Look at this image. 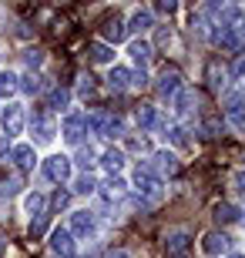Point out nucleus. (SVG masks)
I'll use <instances>...</instances> for the list:
<instances>
[{"instance_id": "obj_1", "label": "nucleus", "mask_w": 245, "mask_h": 258, "mask_svg": "<svg viewBox=\"0 0 245 258\" xmlns=\"http://www.w3.org/2000/svg\"><path fill=\"white\" fill-rule=\"evenodd\" d=\"M134 188H138V195H144L148 201L161 198V181L151 174L148 164H138V168H134Z\"/></svg>"}, {"instance_id": "obj_2", "label": "nucleus", "mask_w": 245, "mask_h": 258, "mask_svg": "<svg viewBox=\"0 0 245 258\" xmlns=\"http://www.w3.org/2000/svg\"><path fill=\"white\" fill-rule=\"evenodd\" d=\"M155 87H158V94L168 101V97H175L181 91V71L178 67H165L158 74V81H155Z\"/></svg>"}, {"instance_id": "obj_3", "label": "nucleus", "mask_w": 245, "mask_h": 258, "mask_svg": "<svg viewBox=\"0 0 245 258\" xmlns=\"http://www.w3.org/2000/svg\"><path fill=\"white\" fill-rule=\"evenodd\" d=\"M148 168H151V174L161 181L165 174H178V158H175L171 151H155L151 161H148Z\"/></svg>"}, {"instance_id": "obj_4", "label": "nucleus", "mask_w": 245, "mask_h": 258, "mask_svg": "<svg viewBox=\"0 0 245 258\" xmlns=\"http://www.w3.org/2000/svg\"><path fill=\"white\" fill-rule=\"evenodd\" d=\"M51 255L54 258H74V235L67 228L51 231Z\"/></svg>"}, {"instance_id": "obj_5", "label": "nucleus", "mask_w": 245, "mask_h": 258, "mask_svg": "<svg viewBox=\"0 0 245 258\" xmlns=\"http://www.w3.org/2000/svg\"><path fill=\"white\" fill-rule=\"evenodd\" d=\"M44 174H47L51 181L64 184L67 178H71V158H64V154H51L47 161H44Z\"/></svg>"}, {"instance_id": "obj_6", "label": "nucleus", "mask_w": 245, "mask_h": 258, "mask_svg": "<svg viewBox=\"0 0 245 258\" xmlns=\"http://www.w3.org/2000/svg\"><path fill=\"white\" fill-rule=\"evenodd\" d=\"M30 127H34V134H37V144H47L51 138H54V117L47 114V111H34V117H30Z\"/></svg>"}, {"instance_id": "obj_7", "label": "nucleus", "mask_w": 245, "mask_h": 258, "mask_svg": "<svg viewBox=\"0 0 245 258\" xmlns=\"http://www.w3.org/2000/svg\"><path fill=\"white\" fill-rule=\"evenodd\" d=\"M0 121H4V134H7V138L20 134L24 131V107L20 104H7V111L0 114Z\"/></svg>"}, {"instance_id": "obj_8", "label": "nucleus", "mask_w": 245, "mask_h": 258, "mask_svg": "<svg viewBox=\"0 0 245 258\" xmlns=\"http://www.w3.org/2000/svg\"><path fill=\"white\" fill-rule=\"evenodd\" d=\"M225 114H228V121L235 124V131H245V94H228Z\"/></svg>"}, {"instance_id": "obj_9", "label": "nucleus", "mask_w": 245, "mask_h": 258, "mask_svg": "<svg viewBox=\"0 0 245 258\" xmlns=\"http://www.w3.org/2000/svg\"><path fill=\"white\" fill-rule=\"evenodd\" d=\"M228 245H232V238H228L225 231H208L205 238H202V251L205 255H222V251H228Z\"/></svg>"}, {"instance_id": "obj_10", "label": "nucleus", "mask_w": 245, "mask_h": 258, "mask_svg": "<svg viewBox=\"0 0 245 258\" xmlns=\"http://www.w3.org/2000/svg\"><path fill=\"white\" fill-rule=\"evenodd\" d=\"M71 235H77V238L94 235V215L91 211H74L71 215Z\"/></svg>"}, {"instance_id": "obj_11", "label": "nucleus", "mask_w": 245, "mask_h": 258, "mask_svg": "<svg viewBox=\"0 0 245 258\" xmlns=\"http://www.w3.org/2000/svg\"><path fill=\"white\" fill-rule=\"evenodd\" d=\"M101 34H104V40H111V44H121L124 37H128V27H124V20L114 14V17H108L101 24Z\"/></svg>"}, {"instance_id": "obj_12", "label": "nucleus", "mask_w": 245, "mask_h": 258, "mask_svg": "<svg viewBox=\"0 0 245 258\" xmlns=\"http://www.w3.org/2000/svg\"><path fill=\"white\" fill-rule=\"evenodd\" d=\"M64 141L67 144H81V138H84V114H71L64 117Z\"/></svg>"}, {"instance_id": "obj_13", "label": "nucleus", "mask_w": 245, "mask_h": 258, "mask_svg": "<svg viewBox=\"0 0 245 258\" xmlns=\"http://www.w3.org/2000/svg\"><path fill=\"white\" fill-rule=\"evenodd\" d=\"M215 44H222L225 50H238V47H242L238 27H218V24H215Z\"/></svg>"}, {"instance_id": "obj_14", "label": "nucleus", "mask_w": 245, "mask_h": 258, "mask_svg": "<svg viewBox=\"0 0 245 258\" xmlns=\"http://www.w3.org/2000/svg\"><path fill=\"white\" fill-rule=\"evenodd\" d=\"M14 161H17L20 171H30V168H34V161H37V154H34V148H30V144H17V148H14Z\"/></svg>"}, {"instance_id": "obj_15", "label": "nucleus", "mask_w": 245, "mask_h": 258, "mask_svg": "<svg viewBox=\"0 0 245 258\" xmlns=\"http://www.w3.org/2000/svg\"><path fill=\"white\" fill-rule=\"evenodd\" d=\"M208 84H212V91H225V84H228V71L218 60L208 64Z\"/></svg>"}, {"instance_id": "obj_16", "label": "nucleus", "mask_w": 245, "mask_h": 258, "mask_svg": "<svg viewBox=\"0 0 245 258\" xmlns=\"http://www.w3.org/2000/svg\"><path fill=\"white\" fill-rule=\"evenodd\" d=\"M108 87H111V91H124V87H131V71H128V67H111V74H108Z\"/></svg>"}, {"instance_id": "obj_17", "label": "nucleus", "mask_w": 245, "mask_h": 258, "mask_svg": "<svg viewBox=\"0 0 245 258\" xmlns=\"http://www.w3.org/2000/svg\"><path fill=\"white\" fill-rule=\"evenodd\" d=\"M124 188H128V184L121 181V178H108V181H104V188H101V195H104V201H121L124 198Z\"/></svg>"}, {"instance_id": "obj_18", "label": "nucleus", "mask_w": 245, "mask_h": 258, "mask_svg": "<svg viewBox=\"0 0 245 258\" xmlns=\"http://www.w3.org/2000/svg\"><path fill=\"white\" fill-rule=\"evenodd\" d=\"M87 57L94 60V64H111L114 60V47L111 44H91V47H87Z\"/></svg>"}, {"instance_id": "obj_19", "label": "nucleus", "mask_w": 245, "mask_h": 258, "mask_svg": "<svg viewBox=\"0 0 245 258\" xmlns=\"http://www.w3.org/2000/svg\"><path fill=\"white\" fill-rule=\"evenodd\" d=\"M165 248H168V255H185V251H188V235H185V231H171L168 241H165Z\"/></svg>"}, {"instance_id": "obj_20", "label": "nucleus", "mask_w": 245, "mask_h": 258, "mask_svg": "<svg viewBox=\"0 0 245 258\" xmlns=\"http://www.w3.org/2000/svg\"><path fill=\"white\" fill-rule=\"evenodd\" d=\"M191 107H195V91L181 87L178 94H175V111H178V114L185 117V114H191Z\"/></svg>"}, {"instance_id": "obj_21", "label": "nucleus", "mask_w": 245, "mask_h": 258, "mask_svg": "<svg viewBox=\"0 0 245 258\" xmlns=\"http://www.w3.org/2000/svg\"><path fill=\"white\" fill-rule=\"evenodd\" d=\"M17 84H20V77L14 71H0V97H10L17 91Z\"/></svg>"}, {"instance_id": "obj_22", "label": "nucleus", "mask_w": 245, "mask_h": 258, "mask_svg": "<svg viewBox=\"0 0 245 258\" xmlns=\"http://www.w3.org/2000/svg\"><path fill=\"white\" fill-rule=\"evenodd\" d=\"M40 87H44V77L40 74H27V77H20L17 91H24V94H40Z\"/></svg>"}, {"instance_id": "obj_23", "label": "nucleus", "mask_w": 245, "mask_h": 258, "mask_svg": "<svg viewBox=\"0 0 245 258\" xmlns=\"http://www.w3.org/2000/svg\"><path fill=\"white\" fill-rule=\"evenodd\" d=\"M238 218V208L235 205H228V201H222V205H215V221L218 225H228V221Z\"/></svg>"}, {"instance_id": "obj_24", "label": "nucleus", "mask_w": 245, "mask_h": 258, "mask_svg": "<svg viewBox=\"0 0 245 258\" xmlns=\"http://www.w3.org/2000/svg\"><path fill=\"white\" fill-rule=\"evenodd\" d=\"M101 164H104V168H108V171H118V168H121V164H124V151H118V148H111V151H104L101 154Z\"/></svg>"}, {"instance_id": "obj_25", "label": "nucleus", "mask_w": 245, "mask_h": 258, "mask_svg": "<svg viewBox=\"0 0 245 258\" xmlns=\"http://www.w3.org/2000/svg\"><path fill=\"white\" fill-rule=\"evenodd\" d=\"M138 124H141L144 131L155 127V124H158V111H155L151 104H141V107H138Z\"/></svg>"}, {"instance_id": "obj_26", "label": "nucleus", "mask_w": 245, "mask_h": 258, "mask_svg": "<svg viewBox=\"0 0 245 258\" xmlns=\"http://www.w3.org/2000/svg\"><path fill=\"white\" fill-rule=\"evenodd\" d=\"M128 54H131V57L138 60V64H141V71H144V64H148V60H151V47H148V44H144V40H134V44H131V50H128Z\"/></svg>"}, {"instance_id": "obj_27", "label": "nucleus", "mask_w": 245, "mask_h": 258, "mask_svg": "<svg viewBox=\"0 0 245 258\" xmlns=\"http://www.w3.org/2000/svg\"><path fill=\"white\" fill-rule=\"evenodd\" d=\"M74 191H77V195H94V191H97V181L91 178V174H81V178L74 181Z\"/></svg>"}, {"instance_id": "obj_28", "label": "nucleus", "mask_w": 245, "mask_h": 258, "mask_svg": "<svg viewBox=\"0 0 245 258\" xmlns=\"http://www.w3.org/2000/svg\"><path fill=\"white\" fill-rule=\"evenodd\" d=\"M148 27H151V14H148V10H138V14L131 17V24H128V30H138V34L148 30Z\"/></svg>"}, {"instance_id": "obj_29", "label": "nucleus", "mask_w": 245, "mask_h": 258, "mask_svg": "<svg viewBox=\"0 0 245 258\" xmlns=\"http://www.w3.org/2000/svg\"><path fill=\"white\" fill-rule=\"evenodd\" d=\"M67 101H71V94H67L64 87H54V91H51V107H54V111L67 107Z\"/></svg>"}, {"instance_id": "obj_30", "label": "nucleus", "mask_w": 245, "mask_h": 258, "mask_svg": "<svg viewBox=\"0 0 245 258\" xmlns=\"http://www.w3.org/2000/svg\"><path fill=\"white\" fill-rule=\"evenodd\" d=\"M24 205H27V211L30 215H40V211H44V205H47V198H44V195H27V201H24Z\"/></svg>"}, {"instance_id": "obj_31", "label": "nucleus", "mask_w": 245, "mask_h": 258, "mask_svg": "<svg viewBox=\"0 0 245 258\" xmlns=\"http://www.w3.org/2000/svg\"><path fill=\"white\" fill-rule=\"evenodd\" d=\"M205 134H208V138H218V134H222V117H218V114L205 117Z\"/></svg>"}, {"instance_id": "obj_32", "label": "nucleus", "mask_w": 245, "mask_h": 258, "mask_svg": "<svg viewBox=\"0 0 245 258\" xmlns=\"http://www.w3.org/2000/svg\"><path fill=\"white\" fill-rule=\"evenodd\" d=\"M77 164L84 168V174L91 171V164H94V148H81V151H77Z\"/></svg>"}, {"instance_id": "obj_33", "label": "nucleus", "mask_w": 245, "mask_h": 258, "mask_svg": "<svg viewBox=\"0 0 245 258\" xmlns=\"http://www.w3.org/2000/svg\"><path fill=\"white\" fill-rule=\"evenodd\" d=\"M47 231V215H37V218L30 221V238H40Z\"/></svg>"}, {"instance_id": "obj_34", "label": "nucleus", "mask_w": 245, "mask_h": 258, "mask_svg": "<svg viewBox=\"0 0 245 258\" xmlns=\"http://www.w3.org/2000/svg\"><path fill=\"white\" fill-rule=\"evenodd\" d=\"M67 205H71V195L57 188V191H54V198H51V208H54V211H61V208H67Z\"/></svg>"}, {"instance_id": "obj_35", "label": "nucleus", "mask_w": 245, "mask_h": 258, "mask_svg": "<svg viewBox=\"0 0 245 258\" xmlns=\"http://www.w3.org/2000/svg\"><path fill=\"white\" fill-rule=\"evenodd\" d=\"M24 64H27L30 71L40 67V64H44V50H27V54H24Z\"/></svg>"}, {"instance_id": "obj_36", "label": "nucleus", "mask_w": 245, "mask_h": 258, "mask_svg": "<svg viewBox=\"0 0 245 258\" xmlns=\"http://www.w3.org/2000/svg\"><path fill=\"white\" fill-rule=\"evenodd\" d=\"M20 191V178H7V181H0V198L4 195H17Z\"/></svg>"}, {"instance_id": "obj_37", "label": "nucleus", "mask_w": 245, "mask_h": 258, "mask_svg": "<svg viewBox=\"0 0 245 258\" xmlns=\"http://www.w3.org/2000/svg\"><path fill=\"white\" fill-rule=\"evenodd\" d=\"M155 44H158V47H168V44H171V30H168V27H158V34H155Z\"/></svg>"}, {"instance_id": "obj_38", "label": "nucleus", "mask_w": 245, "mask_h": 258, "mask_svg": "<svg viewBox=\"0 0 245 258\" xmlns=\"http://www.w3.org/2000/svg\"><path fill=\"white\" fill-rule=\"evenodd\" d=\"M235 81H238V84H245V57L238 60V67H235Z\"/></svg>"}, {"instance_id": "obj_39", "label": "nucleus", "mask_w": 245, "mask_h": 258, "mask_svg": "<svg viewBox=\"0 0 245 258\" xmlns=\"http://www.w3.org/2000/svg\"><path fill=\"white\" fill-rule=\"evenodd\" d=\"M94 94V84H91V77H84V84H81V97Z\"/></svg>"}, {"instance_id": "obj_40", "label": "nucleus", "mask_w": 245, "mask_h": 258, "mask_svg": "<svg viewBox=\"0 0 245 258\" xmlns=\"http://www.w3.org/2000/svg\"><path fill=\"white\" fill-rule=\"evenodd\" d=\"M158 10H161V14H175V10H178V7H175L171 0H165V4H158Z\"/></svg>"}, {"instance_id": "obj_41", "label": "nucleus", "mask_w": 245, "mask_h": 258, "mask_svg": "<svg viewBox=\"0 0 245 258\" xmlns=\"http://www.w3.org/2000/svg\"><path fill=\"white\" fill-rule=\"evenodd\" d=\"M235 188L245 195V171H238V174H235Z\"/></svg>"}, {"instance_id": "obj_42", "label": "nucleus", "mask_w": 245, "mask_h": 258, "mask_svg": "<svg viewBox=\"0 0 245 258\" xmlns=\"http://www.w3.org/2000/svg\"><path fill=\"white\" fill-rule=\"evenodd\" d=\"M108 258H131V251H124V248H114Z\"/></svg>"}, {"instance_id": "obj_43", "label": "nucleus", "mask_w": 245, "mask_h": 258, "mask_svg": "<svg viewBox=\"0 0 245 258\" xmlns=\"http://www.w3.org/2000/svg\"><path fill=\"white\" fill-rule=\"evenodd\" d=\"M10 151V144H7V138H0V161H4V154Z\"/></svg>"}, {"instance_id": "obj_44", "label": "nucleus", "mask_w": 245, "mask_h": 258, "mask_svg": "<svg viewBox=\"0 0 245 258\" xmlns=\"http://www.w3.org/2000/svg\"><path fill=\"white\" fill-rule=\"evenodd\" d=\"M238 37H245V24H242V27H238Z\"/></svg>"}, {"instance_id": "obj_45", "label": "nucleus", "mask_w": 245, "mask_h": 258, "mask_svg": "<svg viewBox=\"0 0 245 258\" xmlns=\"http://www.w3.org/2000/svg\"><path fill=\"white\" fill-rule=\"evenodd\" d=\"M168 258H188V255H168Z\"/></svg>"}, {"instance_id": "obj_46", "label": "nucleus", "mask_w": 245, "mask_h": 258, "mask_svg": "<svg viewBox=\"0 0 245 258\" xmlns=\"http://www.w3.org/2000/svg\"><path fill=\"white\" fill-rule=\"evenodd\" d=\"M0 255H4V238H0Z\"/></svg>"}, {"instance_id": "obj_47", "label": "nucleus", "mask_w": 245, "mask_h": 258, "mask_svg": "<svg viewBox=\"0 0 245 258\" xmlns=\"http://www.w3.org/2000/svg\"><path fill=\"white\" fill-rule=\"evenodd\" d=\"M228 258H245V255H228Z\"/></svg>"}]
</instances>
